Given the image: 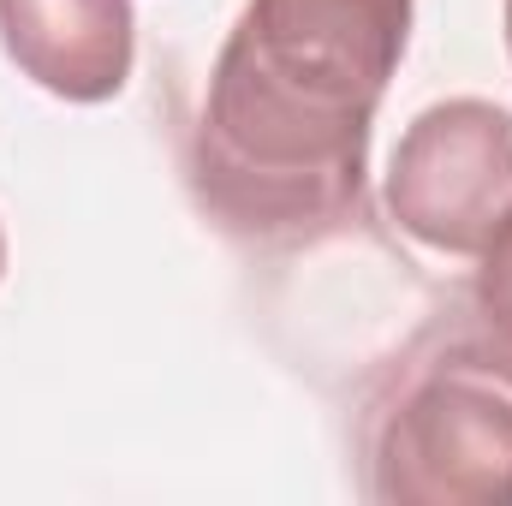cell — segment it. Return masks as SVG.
Listing matches in <instances>:
<instances>
[{
  "label": "cell",
  "instance_id": "5b68a950",
  "mask_svg": "<svg viewBox=\"0 0 512 506\" xmlns=\"http://www.w3.org/2000/svg\"><path fill=\"white\" fill-rule=\"evenodd\" d=\"M477 256L483 262H477V280H471V304H477L483 322H495V328L512 334V215L489 233V245Z\"/></svg>",
  "mask_w": 512,
  "mask_h": 506
},
{
  "label": "cell",
  "instance_id": "8992f818",
  "mask_svg": "<svg viewBox=\"0 0 512 506\" xmlns=\"http://www.w3.org/2000/svg\"><path fill=\"white\" fill-rule=\"evenodd\" d=\"M0 274H6V233H0Z\"/></svg>",
  "mask_w": 512,
  "mask_h": 506
},
{
  "label": "cell",
  "instance_id": "3957f363",
  "mask_svg": "<svg viewBox=\"0 0 512 506\" xmlns=\"http://www.w3.org/2000/svg\"><path fill=\"white\" fill-rule=\"evenodd\" d=\"M387 215L441 256H477L512 215V114L483 96L423 108L387 167Z\"/></svg>",
  "mask_w": 512,
  "mask_h": 506
},
{
  "label": "cell",
  "instance_id": "7a4b0ae2",
  "mask_svg": "<svg viewBox=\"0 0 512 506\" xmlns=\"http://www.w3.org/2000/svg\"><path fill=\"white\" fill-rule=\"evenodd\" d=\"M358 477L382 506H512V334L423 328L364 399Z\"/></svg>",
  "mask_w": 512,
  "mask_h": 506
},
{
  "label": "cell",
  "instance_id": "6da1fadb",
  "mask_svg": "<svg viewBox=\"0 0 512 506\" xmlns=\"http://www.w3.org/2000/svg\"><path fill=\"white\" fill-rule=\"evenodd\" d=\"M405 42L411 0H245L185 149L209 221L256 245L352 221Z\"/></svg>",
  "mask_w": 512,
  "mask_h": 506
},
{
  "label": "cell",
  "instance_id": "52a82bcc",
  "mask_svg": "<svg viewBox=\"0 0 512 506\" xmlns=\"http://www.w3.org/2000/svg\"><path fill=\"white\" fill-rule=\"evenodd\" d=\"M507 48H512V0H507Z\"/></svg>",
  "mask_w": 512,
  "mask_h": 506
},
{
  "label": "cell",
  "instance_id": "277c9868",
  "mask_svg": "<svg viewBox=\"0 0 512 506\" xmlns=\"http://www.w3.org/2000/svg\"><path fill=\"white\" fill-rule=\"evenodd\" d=\"M6 60L60 102H108L131 78V0H0Z\"/></svg>",
  "mask_w": 512,
  "mask_h": 506
}]
</instances>
